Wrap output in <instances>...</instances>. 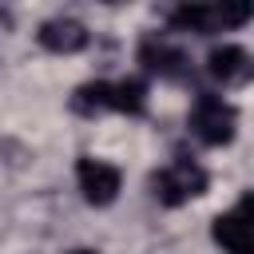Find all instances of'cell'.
Listing matches in <instances>:
<instances>
[{"label": "cell", "mask_w": 254, "mask_h": 254, "mask_svg": "<svg viewBox=\"0 0 254 254\" xmlns=\"http://www.w3.org/2000/svg\"><path fill=\"white\" fill-rule=\"evenodd\" d=\"M190 131L202 143H210V147L226 143L234 135V111H230V103H222L218 95H202L194 103V111H190Z\"/></svg>", "instance_id": "obj_1"}, {"label": "cell", "mask_w": 254, "mask_h": 254, "mask_svg": "<svg viewBox=\"0 0 254 254\" xmlns=\"http://www.w3.org/2000/svg\"><path fill=\"white\" fill-rule=\"evenodd\" d=\"M206 187V175L194 167V163H187V159H179V163H171L159 179H155V194L163 198V202H187L190 194H198Z\"/></svg>", "instance_id": "obj_2"}, {"label": "cell", "mask_w": 254, "mask_h": 254, "mask_svg": "<svg viewBox=\"0 0 254 254\" xmlns=\"http://www.w3.org/2000/svg\"><path fill=\"white\" fill-rule=\"evenodd\" d=\"M206 71H210L218 83H242V79H250V75H254V60H250L242 48L222 44V48H214V52H210Z\"/></svg>", "instance_id": "obj_3"}, {"label": "cell", "mask_w": 254, "mask_h": 254, "mask_svg": "<svg viewBox=\"0 0 254 254\" xmlns=\"http://www.w3.org/2000/svg\"><path fill=\"white\" fill-rule=\"evenodd\" d=\"M79 187H83V194L91 198V202H111L115 198V190H119V171L115 167H107V163H99V159H83L79 163Z\"/></svg>", "instance_id": "obj_4"}, {"label": "cell", "mask_w": 254, "mask_h": 254, "mask_svg": "<svg viewBox=\"0 0 254 254\" xmlns=\"http://www.w3.org/2000/svg\"><path fill=\"white\" fill-rule=\"evenodd\" d=\"M40 44L52 48V52H79L87 44V32H83L79 20H67L64 16V20H52V24L40 28Z\"/></svg>", "instance_id": "obj_5"}, {"label": "cell", "mask_w": 254, "mask_h": 254, "mask_svg": "<svg viewBox=\"0 0 254 254\" xmlns=\"http://www.w3.org/2000/svg\"><path fill=\"white\" fill-rule=\"evenodd\" d=\"M139 60L151 67V71H159V75H183V52L179 48H171V44H163V40H147L143 44V52H139Z\"/></svg>", "instance_id": "obj_6"}, {"label": "cell", "mask_w": 254, "mask_h": 254, "mask_svg": "<svg viewBox=\"0 0 254 254\" xmlns=\"http://www.w3.org/2000/svg\"><path fill=\"white\" fill-rule=\"evenodd\" d=\"M214 238L230 250V254H254V230L238 218V214H226V218H218V226H214Z\"/></svg>", "instance_id": "obj_7"}, {"label": "cell", "mask_w": 254, "mask_h": 254, "mask_svg": "<svg viewBox=\"0 0 254 254\" xmlns=\"http://www.w3.org/2000/svg\"><path fill=\"white\" fill-rule=\"evenodd\" d=\"M111 107L139 115V111H143V83H135V79H123V83H115V87H111Z\"/></svg>", "instance_id": "obj_8"}, {"label": "cell", "mask_w": 254, "mask_h": 254, "mask_svg": "<svg viewBox=\"0 0 254 254\" xmlns=\"http://www.w3.org/2000/svg\"><path fill=\"white\" fill-rule=\"evenodd\" d=\"M75 103H79L83 111H103V107H111V83H87Z\"/></svg>", "instance_id": "obj_9"}, {"label": "cell", "mask_w": 254, "mask_h": 254, "mask_svg": "<svg viewBox=\"0 0 254 254\" xmlns=\"http://www.w3.org/2000/svg\"><path fill=\"white\" fill-rule=\"evenodd\" d=\"M238 218H242V222L254 230V194H246V198H242V206H238Z\"/></svg>", "instance_id": "obj_10"}, {"label": "cell", "mask_w": 254, "mask_h": 254, "mask_svg": "<svg viewBox=\"0 0 254 254\" xmlns=\"http://www.w3.org/2000/svg\"><path fill=\"white\" fill-rule=\"evenodd\" d=\"M75 254H91V250H75Z\"/></svg>", "instance_id": "obj_11"}]
</instances>
